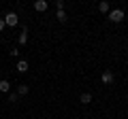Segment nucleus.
<instances>
[{
  "label": "nucleus",
  "mask_w": 128,
  "mask_h": 119,
  "mask_svg": "<svg viewBox=\"0 0 128 119\" xmlns=\"http://www.w3.org/2000/svg\"><path fill=\"white\" fill-rule=\"evenodd\" d=\"M107 17H109L111 21L120 23V21H122V19H124V11H122V9H111V13L107 15Z\"/></svg>",
  "instance_id": "obj_2"
},
{
  "label": "nucleus",
  "mask_w": 128,
  "mask_h": 119,
  "mask_svg": "<svg viewBox=\"0 0 128 119\" xmlns=\"http://www.w3.org/2000/svg\"><path fill=\"white\" fill-rule=\"evenodd\" d=\"M34 9H36L38 13H43V11L49 9V4H47V0H36V2H34Z\"/></svg>",
  "instance_id": "obj_4"
},
{
  "label": "nucleus",
  "mask_w": 128,
  "mask_h": 119,
  "mask_svg": "<svg viewBox=\"0 0 128 119\" xmlns=\"http://www.w3.org/2000/svg\"><path fill=\"white\" fill-rule=\"evenodd\" d=\"M17 100H19V94H17V92H15V94H9V102H13V104H15Z\"/></svg>",
  "instance_id": "obj_12"
},
{
  "label": "nucleus",
  "mask_w": 128,
  "mask_h": 119,
  "mask_svg": "<svg viewBox=\"0 0 128 119\" xmlns=\"http://www.w3.org/2000/svg\"><path fill=\"white\" fill-rule=\"evenodd\" d=\"M98 11H100V13H107V15H109V13H111L109 2H105V0H102V2H98Z\"/></svg>",
  "instance_id": "obj_6"
},
{
  "label": "nucleus",
  "mask_w": 128,
  "mask_h": 119,
  "mask_svg": "<svg viewBox=\"0 0 128 119\" xmlns=\"http://www.w3.org/2000/svg\"><path fill=\"white\" fill-rule=\"evenodd\" d=\"M0 92H4V94L11 92V83L6 81V79H2V81H0Z\"/></svg>",
  "instance_id": "obj_8"
},
{
  "label": "nucleus",
  "mask_w": 128,
  "mask_h": 119,
  "mask_svg": "<svg viewBox=\"0 0 128 119\" xmlns=\"http://www.w3.org/2000/svg\"><path fill=\"white\" fill-rule=\"evenodd\" d=\"M28 43V28H22V34H19V45H26Z\"/></svg>",
  "instance_id": "obj_9"
},
{
  "label": "nucleus",
  "mask_w": 128,
  "mask_h": 119,
  "mask_svg": "<svg viewBox=\"0 0 128 119\" xmlns=\"http://www.w3.org/2000/svg\"><path fill=\"white\" fill-rule=\"evenodd\" d=\"M4 26H6V23H4V19H0V32L4 30Z\"/></svg>",
  "instance_id": "obj_15"
},
{
  "label": "nucleus",
  "mask_w": 128,
  "mask_h": 119,
  "mask_svg": "<svg viewBox=\"0 0 128 119\" xmlns=\"http://www.w3.org/2000/svg\"><path fill=\"white\" fill-rule=\"evenodd\" d=\"M2 19H4V23H6V26H11V28L19 23V17H17V13H13V11H9V13H6Z\"/></svg>",
  "instance_id": "obj_1"
},
{
  "label": "nucleus",
  "mask_w": 128,
  "mask_h": 119,
  "mask_svg": "<svg viewBox=\"0 0 128 119\" xmlns=\"http://www.w3.org/2000/svg\"><path fill=\"white\" fill-rule=\"evenodd\" d=\"M56 9H58V11H64V2H62V0H56Z\"/></svg>",
  "instance_id": "obj_13"
},
{
  "label": "nucleus",
  "mask_w": 128,
  "mask_h": 119,
  "mask_svg": "<svg viewBox=\"0 0 128 119\" xmlns=\"http://www.w3.org/2000/svg\"><path fill=\"white\" fill-rule=\"evenodd\" d=\"M56 17H58V21H60V23H64V21H66V19H68V17H66V13H64V11H58V13H56Z\"/></svg>",
  "instance_id": "obj_11"
},
{
  "label": "nucleus",
  "mask_w": 128,
  "mask_h": 119,
  "mask_svg": "<svg viewBox=\"0 0 128 119\" xmlns=\"http://www.w3.org/2000/svg\"><path fill=\"white\" fill-rule=\"evenodd\" d=\"M100 81L105 83V85H111V83L115 81V74L111 72V70H105V72H102V77H100Z\"/></svg>",
  "instance_id": "obj_3"
},
{
  "label": "nucleus",
  "mask_w": 128,
  "mask_h": 119,
  "mask_svg": "<svg viewBox=\"0 0 128 119\" xmlns=\"http://www.w3.org/2000/svg\"><path fill=\"white\" fill-rule=\"evenodd\" d=\"M28 92H30V87H28V85H19L17 87V94H19V96H26Z\"/></svg>",
  "instance_id": "obj_10"
},
{
  "label": "nucleus",
  "mask_w": 128,
  "mask_h": 119,
  "mask_svg": "<svg viewBox=\"0 0 128 119\" xmlns=\"http://www.w3.org/2000/svg\"><path fill=\"white\" fill-rule=\"evenodd\" d=\"M79 100H81V104H90V102H92V94L90 92H83L81 96H79Z\"/></svg>",
  "instance_id": "obj_7"
},
{
  "label": "nucleus",
  "mask_w": 128,
  "mask_h": 119,
  "mask_svg": "<svg viewBox=\"0 0 128 119\" xmlns=\"http://www.w3.org/2000/svg\"><path fill=\"white\" fill-rule=\"evenodd\" d=\"M15 68H17V72H28V68H30V64H28V60H19Z\"/></svg>",
  "instance_id": "obj_5"
},
{
  "label": "nucleus",
  "mask_w": 128,
  "mask_h": 119,
  "mask_svg": "<svg viewBox=\"0 0 128 119\" xmlns=\"http://www.w3.org/2000/svg\"><path fill=\"white\" fill-rule=\"evenodd\" d=\"M9 53H11V58H19V49H11Z\"/></svg>",
  "instance_id": "obj_14"
}]
</instances>
